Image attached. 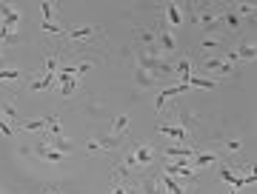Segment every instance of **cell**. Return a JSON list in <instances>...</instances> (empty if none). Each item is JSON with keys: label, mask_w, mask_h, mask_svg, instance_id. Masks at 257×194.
Segmentation results:
<instances>
[{"label": "cell", "mask_w": 257, "mask_h": 194, "mask_svg": "<svg viewBox=\"0 0 257 194\" xmlns=\"http://www.w3.org/2000/svg\"><path fill=\"white\" fill-rule=\"evenodd\" d=\"M52 46L60 49V55L69 52L74 57H83V60H92V55H103L106 49V37H103L100 26H80V29H66L60 43H52Z\"/></svg>", "instance_id": "obj_1"}, {"label": "cell", "mask_w": 257, "mask_h": 194, "mask_svg": "<svg viewBox=\"0 0 257 194\" xmlns=\"http://www.w3.org/2000/svg\"><path fill=\"white\" fill-rule=\"evenodd\" d=\"M157 35H155V46L160 49V55L166 57V60H175V55H177V37H175V32L166 26L163 20L157 23Z\"/></svg>", "instance_id": "obj_2"}, {"label": "cell", "mask_w": 257, "mask_h": 194, "mask_svg": "<svg viewBox=\"0 0 257 194\" xmlns=\"http://www.w3.org/2000/svg\"><path fill=\"white\" fill-rule=\"evenodd\" d=\"M77 86H80V80L74 74V63H60V72H57V94L63 100H69L77 92Z\"/></svg>", "instance_id": "obj_3"}, {"label": "cell", "mask_w": 257, "mask_h": 194, "mask_svg": "<svg viewBox=\"0 0 257 194\" xmlns=\"http://www.w3.org/2000/svg\"><path fill=\"white\" fill-rule=\"evenodd\" d=\"M40 12H43V23H40V29H43V35H49V43H60V37H63L66 29L57 26L55 20V3H40Z\"/></svg>", "instance_id": "obj_4"}, {"label": "cell", "mask_w": 257, "mask_h": 194, "mask_svg": "<svg viewBox=\"0 0 257 194\" xmlns=\"http://www.w3.org/2000/svg\"><path fill=\"white\" fill-rule=\"evenodd\" d=\"M132 154H135V160H138L140 171H152V166L157 163V148L149 143V140H138V143H132Z\"/></svg>", "instance_id": "obj_5"}, {"label": "cell", "mask_w": 257, "mask_h": 194, "mask_svg": "<svg viewBox=\"0 0 257 194\" xmlns=\"http://www.w3.org/2000/svg\"><path fill=\"white\" fill-rule=\"evenodd\" d=\"M200 69H203V72H209V74H214L217 80H223V77H234V74H237V69H234V66H231L223 55L220 57H203Z\"/></svg>", "instance_id": "obj_6"}, {"label": "cell", "mask_w": 257, "mask_h": 194, "mask_svg": "<svg viewBox=\"0 0 257 194\" xmlns=\"http://www.w3.org/2000/svg\"><path fill=\"white\" fill-rule=\"evenodd\" d=\"M254 55H257L254 43H251V40H240V43H234V49H229L223 57L234 66V63H248V60H254Z\"/></svg>", "instance_id": "obj_7"}, {"label": "cell", "mask_w": 257, "mask_h": 194, "mask_svg": "<svg viewBox=\"0 0 257 194\" xmlns=\"http://www.w3.org/2000/svg\"><path fill=\"white\" fill-rule=\"evenodd\" d=\"M220 154L214 151V148H197L192 157H189V166L194 168V171H203V168H211V166H217L220 163Z\"/></svg>", "instance_id": "obj_8"}, {"label": "cell", "mask_w": 257, "mask_h": 194, "mask_svg": "<svg viewBox=\"0 0 257 194\" xmlns=\"http://www.w3.org/2000/svg\"><path fill=\"white\" fill-rule=\"evenodd\" d=\"M32 154H35L37 160H43V163H49V166H60L66 160V154H60L52 143H46V140H40L37 146H32Z\"/></svg>", "instance_id": "obj_9"}, {"label": "cell", "mask_w": 257, "mask_h": 194, "mask_svg": "<svg viewBox=\"0 0 257 194\" xmlns=\"http://www.w3.org/2000/svg\"><path fill=\"white\" fill-rule=\"evenodd\" d=\"M123 146V137L117 134H106L103 140H94V143H86V151L89 154H106V151H114V148Z\"/></svg>", "instance_id": "obj_10"}, {"label": "cell", "mask_w": 257, "mask_h": 194, "mask_svg": "<svg viewBox=\"0 0 257 194\" xmlns=\"http://www.w3.org/2000/svg\"><path fill=\"white\" fill-rule=\"evenodd\" d=\"M20 20H23V15H20L15 6H9V3H0V26L9 29V32H18Z\"/></svg>", "instance_id": "obj_11"}, {"label": "cell", "mask_w": 257, "mask_h": 194, "mask_svg": "<svg viewBox=\"0 0 257 194\" xmlns=\"http://www.w3.org/2000/svg\"><path fill=\"white\" fill-rule=\"evenodd\" d=\"M194 151H197V146H192V143H175V146L163 148V160H189Z\"/></svg>", "instance_id": "obj_12"}, {"label": "cell", "mask_w": 257, "mask_h": 194, "mask_svg": "<svg viewBox=\"0 0 257 194\" xmlns=\"http://www.w3.org/2000/svg\"><path fill=\"white\" fill-rule=\"evenodd\" d=\"M157 131L160 134H169V137H175L177 143H189V137H192V131L186 129V126H180V123H157Z\"/></svg>", "instance_id": "obj_13"}, {"label": "cell", "mask_w": 257, "mask_h": 194, "mask_svg": "<svg viewBox=\"0 0 257 194\" xmlns=\"http://www.w3.org/2000/svg\"><path fill=\"white\" fill-rule=\"evenodd\" d=\"M132 77H135V86H138V89H160V86H163V80H160L157 74L146 72V69H138V66H135Z\"/></svg>", "instance_id": "obj_14"}, {"label": "cell", "mask_w": 257, "mask_h": 194, "mask_svg": "<svg viewBox=\"0 0 257 194\" xmlns=\"http://www.w3.org/2000/svg\"><path fill=\"white\" fill-rule=\"evenodd\" d=\"M23 80H32V72H20V69H3L0 72V89H9V86H18Z\"/></svg>", "instance_id": "obj_15"}, {"label": "cell", "mask_w": 257, "mask_h": 194, "mask_svg": "<svg viewBox=\"0 0 257 194\" xmlns=\"http://www.w3.org/2000/svg\"><path fill=\"white\" fill-rule=\"evenodd\" d=\"M0 114H3V120L9 123L12 129H20V117H18V109H15V103H12V97H0Z\"/></svg>", "instance_id": "obj_16"}, {"label": "cell", "mask_w": 257, "mask_h": 194, "mask_svg": "<svg viewBox=\"0 0 257 194\" xmlns=\"http://www.w3.org/2000/svg\"><path fill=\"white\" fill-rule=\"evenodd\" d=\"M163 18H166V23H169V29H177V26L186 23L183 9H180L177 3H163Z\"/></svg>", "instance_id": "obj_17"}, {"label": "cell", "mask_w": 257, "mask_h": 194, "mask_svg": "<svg viewBox=\"0 0 257 194\" xmlns=\"http://www.w3.org/2000/svg\"><path fill=\"white\" fill-rule=\"evenodd\" d=\"M226 43H229V37L226 35H206L203 37V43H200V49H203V55H206V52H220Z\"/></svg>", "instance_id": "obj_18"}, {"label": "cell", "mask_w": 257, "mask_h": 194, "mask_svg": "<svg viewBox=\"0 0 257 194\" xmlns=\"http://www.w3.org/2000/svg\"><path fill=\"white\" fill-rule=\"evenodd\" d=\"M155 35H157V29H149V26H135V40H138V46H140V49L155 46Z\"/></svg>", "instance_id": "obj_19"}, {"label": "cell", "mask_w": 257, "mask_h": 194, "mask_svg": "<svg viewBox=\"0 0 257 194\" xmlns=\"http://www.w3.org/2000/svg\"><path fill=\"white\" fill-rule=\"evenodd\" d=\"M175 74L177 77H180V80H189V77H192V55H189V52H183V57H180V60H177V66H175Z\"/></svg>", "instance_id": "obj_20"}, {"label": "cell", "mask_w": 257, "mask_h": 194, "mask_svg": "<svg viewBox=\"0 0 257 194\" xmlns=\"http://www.w3.org/2000/svg\"><path fill=\"white\" fill-rule=\"evenodd\" d=\"M18 43H20L18 32H9V29L0 26V49H3V46H18Z\"/></svg>", "instance_id": "obj_21"}, {"label": "cell", "mask_w": 257, "mask_h": 194, "mask_svg": "<svg viewBox=\"0 0 257 194\" xmlns=\"http://www.w3.org/2000/svg\"><path fill=\"white\" fill-rule=\"evenodd\" d=\"M20 131H35V134H43V131H46V120H23V123H20Z\"/></svg>", "instance_id": "obj_22"}, {"label": "cell", "mask_w": 257, "mask_h": 194, "mask_svg": "<svg viewBox=\"0 0 257 194\" xmlns=\"http://www.w3.org/2000/svg\"><path fill=\"white\" fill-rule=\"evenodd\" d=\"M43 134H49V137H57V134H63V131H60V117H57V114H52V117L46 120V131H43Z\"/></svg>", "instance_id": "obj_23"}, {"label": "cell", "mask_w": 257, "mask_h": 194, "mask_svg": "<svg viewBox=\"0 0 257 194\" xmlns=\"http://www.w3.org/2000/svg\"><path fill=\"white\" fill-rule=\"evenodd\" d=\"M128 131V114H120L117 120H114V129H111V134H117V137H126Z\"/></svg>", "instance_id": "obj_24"}, {"label": "cell", "mask_w": 257, "mask_h": 194, "mask_svg": "<svg viewBox=\"0 0 257 194\" xmlns=\"http://www.w3.org/2000/svg\"><path fill=\"white\" fill-rule=\"evenodd\" d=\"M111 194H140V191L135 183H117V185H111Z\"/></svg>", "instance_id": "obj_25"}, {"label": "cell", "mask_w": 257, "mask_h": 194, "mask_svg": "<svg viewBox=\"0 0 257 194\" xmlns=\"http://www.w3.org/2000/svg\"><path fill=\"white\" fill-rule=\"evenodd\" d=\"M49 188H52V194H60V191H57V185H49Z\"/></svg>", "instance_id": "obj_26"}, {"label": "cell", "mask_w": 257, "mask_h": 194, "mask_svg": "<svg viewBox=\"0 0 257 194\" xmlns=\"http://www.w3.org/2000/svg\"><path fill=\"white\" fill-rule=\"evenodd\" d=\"M229 194H240V191H237V188H231V185H229Z\"/></svg>", "instance_id": "obj_27"}, {"label": "cell", "mask_w": 257, "mask_h": 194, "mask_svg": "<svg viewBox=\"0 0 257 194\" xmlns=\"http://www.w3.org/2000/svg\"><path fill=\"white\" fill-rule=\"evenodd\" d=\"M43 194H52V188H43Z\"/></svg>", "instance_id": "obj_28"}]
</instances>
